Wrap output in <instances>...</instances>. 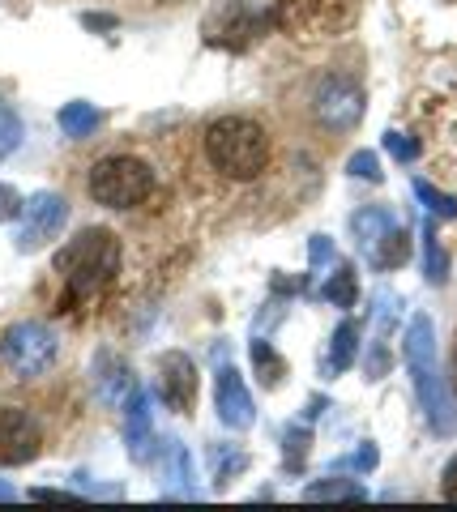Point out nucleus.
I'll use <instances>...</instances> for the list:
<instances>
[{"instance_id":"1","label":"nucleus","mask_w":457,"mask_h":512,"mask_svg":"<svg viewBox=\"0 0 457 512\" xmlns=\"http://www.w3.org/2000/svg\"><path fill=\"white\" fill-rule=\"evenodd\" d=\"M56 274L65 278V308L103 295L120 274V239L107 227H86L56 252Z\"/></svg>"},{"instance_id":"2","label":"nucleus","mask_w":457,"mask_h":512,"mask_svg":"<svg viewBox=\"0 0 457 512\" xmlns=\"http://www.w3.org/2000/svg\"><path fill=\"white\" fill-rule=\"evenodd\" d=\"M206 158L223 180L248 184L270 167V133L248 116H218L206 128Z\"/></svg>"},{"instance_id":"3","label":"nucleus","mask_w":457,"mask_h":512,"mask_svg":"<svg viewBox=\"0 0 457 512\" xmlns=\"http://www.w3.org/2000/svg\"><path fill=\"white\" fill-rule=\"evenodd\" d=\"M406 367H411V380H415V393H419V406L428 414V427L436 436H449L457 427V406L440 380V367H436V329H432V316H411V329H406Z\"/></svg>"},{"instance_id":"4","label":"nucleus","mask_w":457,"mask_h":512,"mask_svg":"<svg viewBox=\"0 0 457 512\" xmlns=\"http://www.w3.org/2000/svg\"><path fill=\"white\" fill-rule=\"evenodd\" d=\"M90 197L107 205V210H137L154 192V171L133 154H112L90 167Z\"/></svg>"},{"instance_id":"5","label":"nucleus","mask_w":457,"mask_h":512,"mask_svg":"<svg viewBox=\"0 0 457 512\" xmlns=\"http://www.w3.org/2000/svg\"><path fill=\"white\" fill-rule=\"evenodd\" d=\"M56 350H60L56 333L39 325V320H18V325H9L0 333V363L22 380L43 376L47 367L56 363Z\"/></svg>"},{"instance_id":"6","label":"nucleus","mask_w":457,"mask_h":512,"mask_svg":"<svg viewBox=\"0 0 457 512\" xmlns=\"http://www.w3.org/2000/svg\"><path fill=\"white\" fill-rule=\"evenodd\" d=\"M317 116L329 133H346L364 116V90H359L351 77H325L317 90Z\"/></svg>"},{"instance_id":"7","label":"nucleus","mask_w":457,"mask_h":512,"mask_svg":"<svg viewBox=\"0 0 457 512\" xmlns=\"http://www.w3.org/2000/svg\"><path fill=\"white\" fill-rule=\"evenodd\" d=\"M69 218V205L65 197L56 192H35L26 205H22V231H18V248L30 252V248H43L47 239H56L60 227Z\"/></svg>"},{"instance_id":"8","label":"nucleus","mask_w":457,"mask_h":512,"mask_svg":"<svg viewBox=\"0 0 457 512\" xmlns=\"http://www.w3.org/2000/svg\"><path fill=\"white\" fill-rule=\"evenodd\" d=\"M43 448V431L18 406H0V466H26Z\"/></svg>"},{"instance_id":"9","label":"nucleus","mask_w":457,"mask_h":512,"mask_svg":"<svg viewBox=\"0 0 457 512\" xmlns=\"http://www.w3.org/2000/svg\"><path fill=\"white\" fill-rule=\"evenodd\" d=\"M214 406H218V419H223L227 427L235 431H244L252 427V419H257V410H252V397L244 389V380L235 367H218V376H214Z\"/></svg>"},{"instance_id":"10","label":"nucleus","mask_w":457,"mask_h":512,"mask_svg":"<svg viewBox=\"0 0 457 512\" xmlns=\"http://www.w3.org/2000/svg\"><path fill=\"white\" fill-rule=\"evenodd\" d=\"M159 397L180 414L193 410V402H197V367L188 355H180V350L159 363Z\"/></svg>"},{"instance_id":"11","label":"nucleus","mask_w":457,"mask_h":512,"mask_svg":"<svg viewBox=\"0 0 457 512\" xmlns=\"http://www.w3.org/2000/svg\"><path fill=\"white\" fill-rule=\"evenodd\" d=\"M124 436H129V453L137 461H150L154 427H150V402H146V389H141V384H133V393L124 397Z\"/></svg>"},{"instance_id":"12","label":"nucleus","mask_w":457,"mask_h":512,"mask_svg":"<svg viewBox=\"0 0 457 512\" xmlns=\"http://www.w3.org/2000/svg\"><path fill=\"white\" fill-rule=\"evenodd\" d=\"M393 227H398V222H393V214H389V210H376V205H368V210H359V214L351 218V231H355V239H359V248H364V252H372Z\"/></svg>"},{"instance_id":"13","label":"nucleus","mask_w":457,"mask_h":512,"mask_svg":"<svg viewBox=\"0 0 457 512\" xmlns=\"http://www.w3.org/2000/svg\"><path fill=\"white\" fill-rule=\"evenodd\" d=\"M99 389H103V402H124L133 393V376L116 355H99Z\"/></svg>"},{"instance_id":"14","label":"nucleus","mask_w":457,"mask_h":512,"mask_svg":"<svg viewBox=\"0 0 457 512\" xmlns=\"http://www.w3.org/2000/svg\"><path fill=\"white\" fill-rule=\"evenodd\" d=\"M406 256H411V239H406L402 227H393V231L381 239V244L368 252V261H372L376 269H398V265H406Z\"/></svg>"},{"instance_id":"15","label":"nucleus","mask_w":457,"mask_h":512,"mask_svg":"<svg viewBox=\"0 0 457 512\" xmlns=\"http://www.w3.org/2000/svg\"><path fill=\"white\" fill-rule=\"evenodd\" d=\"M355 350H359V325L355 320H342L334 329V346H329V372H346L355 363Z\"/></svg>"},{"instance_id":"16","label":"nucleus","mask_w":457,"mask_h":512,"mask_svg":"<svg viewBox=\"0 0 457 512\" xmlns=\"http://www.w3.org/2000/svg\"><path fill=\"white\" fill-rule=\"evenodd\" d=\"M99 107L94 103H69V107H60V128H65L69 137H90L94 128H99Z\"/></svg>"},{"instance_id":"17","label":"nucleus","mask_w":457,"mask_h":512,"mask_svg":"<svg viewBox=\"0 0 457 512\" xmlns=\"http://www.w3.org/2000/svg\"><path fill=\"white\" fill-rule=\"evenodd\" d=\"M304 500H368V491L355 478H325V483H312L304 491Z\"/></svg>"},{"instance_id":"18","label":"nucleus","mask_w":457,"mask_h":512,"mask_svg":"<svg viewBox=\"0 0 457 512\" xmlns=\"http://www.w3.org/2000/svg\"><path fill=\"white\" fill-rule=\"evenodd\" d=\"M321 295H325L329 303H338V308H351L355 295H359V286H355V269H351V265H338V269H334V278H329V282L321 286Z\"/></svg>"},{"instance_id":"19","label":"nucleus","mask_w":457,"mask_h":512,"mask_svg":"<svg viewBox=\"0 0 457 512\" xmlns=\"http://www.w3.org/2000/svg\"><path fill=\"white\" fill-rule=\"evenodd\" d=\"M252 367H257V376H261V384H282V376H287V363H282L274 350H270V342H252Z\"/></svg>"},{"instance_id":"20","label":"nucleus","mask_w":457,"mask_h":512,"mask_svg":"<svg viewBox=\"0 0 457 512\" xmlns=\"http://www.w3.org/2000/svg\"><path fill=\"white\" fill-rule=\"evenodd\" d=\"M423 265H428V282H445L449 278V256L440 252V244H436V231H432V222L423 227Z\"/></svg>"},{"instance_id":"21","label":"nucleus","mask_w":457,"mask_h":512,"mask_svg":"<svg viewBox=\"0 0 457 512\" xmlns=\"http://www.w3.org/2000/svg\"><path fill=\"white\" fill-rule=\"evenodd\" d=\"M415 197L428 205V210L436 214V218H457V197H449V192H440V188H432L428 180H415Z\"/></svg>"},{"instance_id":"22","label":"nucleus","mask_w":457,"mask_h":512,"mask_svg":"<svg viewBox=\"0 0 457 512\" xmlns=\"http://www.w3.org/2000/svg\"><path fill=\"white\" fill-rule=\"evenodd\" d=\"M18 146H22V120L9 103H0V158H9Z\"/></svg>"},{"instance_id":"23","label":"nucleus","mask_w":457,"mask_h":512,"mask_svg":"<svg viewBox=\"0 0 457 512\" xmlns=\"http://www.w3.org/2000/svg\"><path fill=\"white\" fill-rule=\"evenodd\" d=\"M385 150L398 158V163H415V158H419V141L406 137V133H385Z\"/></svg>"},{"instance_id":"24","label":"nucleus","mask_w":457,"mask_h":512,"mask_svg":"<svg viewBox=\"0 0 457 512\" xmlns=\"http://www.w3.org/2000/svg\"><path fill=\"white\" fill-rule=\"evenodd\" d=\"M351 175H359V180H381V163H376L372 150H359L351 158Z\"/></svg>"},{"instance_id":"25","label":"nucleus","mask_w":457,"mask_h":512,"mask_svg":"<svg viewBox=\"0 0 457 512\" xmlns=\"http://www.w3.org/2000/svg\"><path fill=\"white\" fill-rule=\"evenodd\" d=\"M304 448H308V431L291 427V431H287V466H291V470L299 466V461H304Z\"/></svg>"},{"instance_id":"26","label":"nucleus","mask_w":457,"mask_h":512,"mask_svg":"<svg viewBox=\"0 0 457 512\" xmlns=\"http://www.w3.org/2000/svg\"><path fill=\"white\" fill-rule=\"evenodd\" d=\"M22 197H18V192H13L9 184H0V222H9V218H18L22 214Z\"/></svg>"},{"instance_id":"27","label":"nucleus","mask_w":457,"mask_h":512,"mask_svg":"<svg viewBox=\"0 0 457 512\" xmlns=\"http://www.w3.org/2000/svg\"><path fill=\"white\" fill-rule=\"evenodd\" d=\"M372 466H376V444H364L355 457L338 461V470H372Z\"/></svg>"},{"instance_id":"28","label":"nucleus","mask_w":457,"mask_h":512,"mask_svg":"<svg viewBox=\"0 0 457 512\" xmlns=\"http://www.w3.org/2000/svg\"><path fill=\"white\" fill-rule=\"evenodd\" d=\"M440 495H445V500H457V457L445 466V478H440Z\"/></svg>"},{"instance_id":"29","label":"nucleus","mask_w":457,"mask_h":512,"mask_svg":"<svg viewBox=\"0 0 457 512\" xmlns=\"http://www.w3.org/2000/svg\"><path fill=\"white\" fill-rule=\"evenodd\" d=\"M453 367H457V359H453Z\"/></svg>"}]
</instances>
